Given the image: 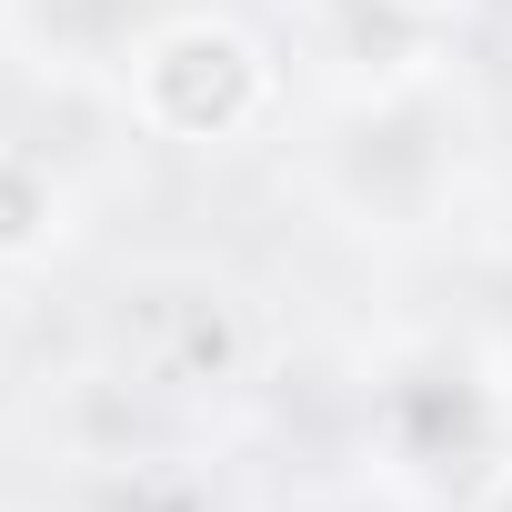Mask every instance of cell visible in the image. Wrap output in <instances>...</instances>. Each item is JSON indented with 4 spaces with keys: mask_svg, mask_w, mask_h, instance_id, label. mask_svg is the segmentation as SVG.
I'll return each instance as SVG.
<instances>
[{
    "mask_svg": "<svg viewBox=\"0 0 512 512\" xmlns=\"http://www.w3.org/2000/svg\"><path fill=\"white\" fill-rule=\"evenodd\" d=\"M131 111L161 141H241L272 111V61L231 21H161L131 51Z\"/></svg>",
    "mask_w": 512,
    "mask_h": 512,
    "instance_id": "cell-1",
    "label": "cell"
},
{
    "mask_svg": "<svg viewBox=\"0 0 512 512\" xmlns=\"http://www.w3.org/2000/svg\"><path fill=\"white\" fill-rule=\"evenodd\" d=\"M51 221H61V181L41 161H21V151H0V262H11V251H41Z\"/></svg>",
    "mask_w": 512,
    "mask_h": 512,
    "instance_id": "cell-2",
    "label": "cell"
},
{
    "mask_svg": "<svg viewBox=\"0 0 512 512\" xmlns=\"http://www.w3.org/2000/svg\"><path fill=\"white\" fill-rule=\"evenodd\" d=\"M382 11H402V21H442L452 0H382Z\"/></svg>",
    "mask_w": 512,
    "mask_h": 512,
    "instance_id": "cell-3",
    "label": "cell"
},
{
    "mask_svg": "<svg viewBox=\"0 0 512 512\" xmlns=\"http://www.w3.org/2000/svg\"><path fill=\"white\" fill-rule=\"evenodd\" d=\"M482 512H512V472H502V482H492V492H482Z\"/></svg>",
    "mask_w": 512,
    "mask_h": 512,
    "instance_id": "cell-4",
    "label": "cell"
}]
</instances>
